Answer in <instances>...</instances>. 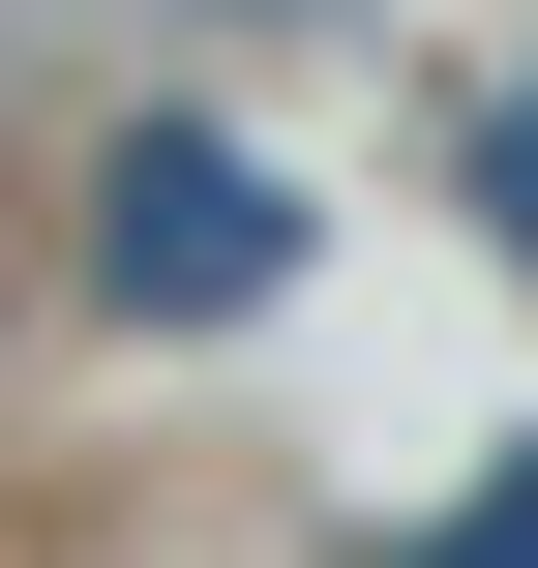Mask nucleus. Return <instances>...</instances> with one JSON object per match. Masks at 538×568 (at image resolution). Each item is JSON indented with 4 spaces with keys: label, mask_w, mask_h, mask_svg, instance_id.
Masks as SVG:
<instances>
[{
    "label": "nucleus",
    "mask_w": 538,
    "mask_h": 568,
    "mask_svg": "<svg viewBox=\"0 0 538 568\" xmlns=\"http://www.w3.org/2000/svg\"><path fill=\"white\" fill-rule=\"evenodd\" d=\"M479 210H509V240H538V90H509V120H479Z\"/></svg>",
    "instance_id": "f03ea898"
},
{
    "label": "nucleus",
    "mask_w": 538,
    "mask_h": 568,
    "mask_svg": "<svg viewBox=\"0 0 538 568\" xmlns=\"http://www.w3.org/2000/svg\"><path fill=\"white\" fill-rule=\"evenodd\" d=\"M270 270H300V210H270L210 120H150V150L90 180V300H120V329H240Z\"/></svg>",
    "instance_id": "f257e3e1"
}]
</instances>
